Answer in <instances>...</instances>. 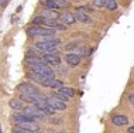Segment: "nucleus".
<instances>
[{
    "mask_svg": "<svg viewBox=\"0 0 134 133\" xmlns=\"http://www.w3.org/2000/svg\"><path fill=\"white\" fill-rule=\"evenodd\" d=\"M59 19H61V21L64 23V26H65V24H74L75 21H76V20H75V16H74V14H72V13H68V12H65V13L61 14Z\"/></svg>",
    "mask_w": 134,
    "mask_h": 133,
    "instance_id": "obj_11",
    "label": "nucleus"
},
{
    "mask_svg": "<svg viewBox=\"0 0 134 133\" xmlns=\"http://www.w3.org/2000/svg\"><path fill=\"white\" fill-rule=\"evenodd\" d=\"M26 61H27V64H30V65L32 67V65H37V64H44V60L42 58H40V57H27L26 58Z\"/></svg>",
    "mask_w": 134,
    "mask_h": 133,
    "instance_id": "obj_19",
    "label": "nucleus"
},
{
    "mask_svg": "<svg viewBox=\"0 0 134 133\" xmlns=\"http://www.w3.org/2000/svg\"><path fill=\"white\" fill-rule=\"evenodd\" d=\"M19 92H21L23 96H27V98H31V96H35V95H40L38 88L32 84H21L19 87Z\"/></svg>",
    "mask_w": 134,
    "mask_h": 133,
    "instance_id": "obj_4",
    "label": "nucleus"
},
{
    "mask_svg": "<svg viewBox=\"0 0 134 133\" xmlns=\"http://www.w3.org/2000/svg\"><path fill=\"white\" fill-rule=\"evenodd\" d=\"M9 106L12 108V109H14V110H23L24 109V105L21 103V100H19V99H10Z\"/></svg>",
    "mask_w": 134,
    "mask_h": 133,
    "instance_id": "obj_15",
    "label": "nucleus"
},
{
    "mask_svg": "<svg viewBox=\"0 0 134 133\" xmlns=\"http://www.w3.org/2000/svg\"><path fill=\"white\" fill-rule=\"evenodd\" d=\"M59 92L61 93H64L66 98H72V96H75V91L72 88H66V87H64L62 89H59Z\"/></svg>",
    "mask_w": 134,
    "mask_h": 133,
    "instance_id": "obj_20",
    "label": "nucleus"
},
{
    "mask_svg": "<svg viewBox=\"0 0 134 133\" xmlns=\"http://www.w3.org/2000/svg\"><path fill=\"white\" fill-rule=\"evenodd\" d=\"M78 45H79V41H71V42H68L66 45H65V50L66 51H71V50H76L78 48Z\"/></svg>",
    "mask_w": 134,
    "mask_h": 133,
    "instance_id": "obj_24",
    "label": "nucleus"
},
{
    "mask_svg": "<svg viewBox=\"0 0 134 133\" xmlns=\"http://www.w3.org/2000/svg\"><path fill=\"white\" fill-rule=\"evenodd\" d=\"M42 4H44L48 10H54V12H55L57 9H59V4H58L57 0H45V2H42Z\"/></svg>",
    "mask_w": 134,
    "mask_h": 133,
    "instance_id": "obj_18",
    "label": "nucleus"
},
{
    "mask_svg": "<svg viewBox=\"0 0 134 133\" xmlns=\"http://www.w3.org/2000/svg\"><path fill=\"white\" fill-rule=\"evenodd\" d=\"M65 61H66L71 67H76V65H79V62H81V57L75 55V54H66V55H65Z\"/></svg>",
    "mask_w": 134,
    "mask_h": 133,
    "instance_id": "obj_10",
    "label": "nucleus"
},
{
    "mask_svg": "<svg viewBox=\"0 0 134 133\" xmlns=\"http://www.w3.org/2000/svg\"><path fill=\"white\" fill-rule=\"evenodd\" d=\"M61 44V40L59 38H55V37H44V40L42 41H38L35 42V48L41 50V51H49V50L52 48H57L58 45Z\"/></svg>",
    "mask_w": 134,
    "mask_h": 133,
    "instance_id": "obj_1",
    "label": "nucleus"
},
{
    "mask_svg": "<svg viewBox=\"0 0 134 133\" xmlns=\"http://www.w3.org/2000/svg\"><path fill=\"white\" fill-rule=\"evenodd\" d=\"M49 88L62 89V88H64V82H62V81H58V79H52V81H51V87H49Z\"/></svg>",
    "mask_w": 134,
    "mask_h": 133,
    "instance_id": "obj_25",
    "label": "nucleus"
},
{
    "mask_svg": "<svg viewBox=\"0 0 134 133\" xmlns=\"http://www.w3.org/2000/svg\"><path fill=\"white\" fill-rule=\"evenodd\" d=\"M27 33L30 35H37V37H52V35H55V30H52V28L49 27H44V26H32L27 30Z\"/></svg>",
    "mask_w": 134,
    "mask_h": 133,
    "instance_id": "obj_2",
    "label": "nucleus"
},
{
    "mask_svg": "<svg viewBox=\"0 0 134 133\" xmlns=\"http://www.w3.org/2000/svg\"><path fill=\"white\" fill-rule=\"evenodd\" d=\"M32 24H35V26H44L45 24V19L42 16H35V17H32Z\"/></svg>",
    "mask_w": 134,
    "mask_h": 133,
    "instance_id": "obj_23",
    "label": "nucleus"
},
{
    "mask_svg": "<svg viewBox=\"0 0 134 133\" xmlns=\"http://www.w3.org/2000/svg\"><path fill=\"white\" fill-rule=\"evenodd\" d=\"M32 72H35V74H38V75H41L42 78H45V79H49V81H52L54 78H55V72L49 68L47 64H37V65H32Z\"/></svg>",
    "mask_w": 134,
    "mask_h": 133,
    "instance_id": "obj_3",
    "label": "nucleus"
},
{
    "mask_svg": "<svg viewBox=\"0 0 134 133\" xmlns=\"http://www.w3.org/2000/svg\"><path fill=\"white\" fill-rule=\"evenodd\" d=\"M28 78L32 81H35V82H38V84H41V85H44V87H51V81L49 79H45V78H42L41 75H38V74H35V72H30L28 74Z\"/></svg>",
    "mask_w": 134,
    "mask_h": 133,
    "instance_id": "obj_8",
    "label": "nucleus"
},
{
    "mask_svg": "<svg viewBox=\"0 0 134 133\" xmlns=\"http://www.w3.org/2000/svg\"><path fill=\"white\" fill-rule=\"evenodd\" d=\"M54 98L58 99V100H61V102H65V100H68V98L64 95V93H61V92H54Z\"/></svg>",
    "mask_w": 134,
    "mask_h": 133,
    "instance_id": "obj_26",
    "label": "nucleus"
},
{
    "mask_svg": "<svg viewBox=\"0 0 134 133\" xmlns=\"http://www.w3.org/2000/svg\"><path fill=\"white\" fill-rule=\"evenodd\" d=\"M75 20H79L82 23H90V17L89 14H85V13H81V12H75Z\"/></svg>",
    "mask_w": 134,
    "mask_h": 133,
    "instance_id": "obj_17",
    "label": "nucleus"
},
{
    "mask_svg": "<svg viewBox=\"0 0 134 133\" xmlns=\"http://www.w3.org/2000/svg\"><path fill=\"white\" fill-rule=\"evenodd\" d=\"M129 133H134V126H131V127H129Z\"/></svg>",
    "mask_w": 134,
    "mask_h": 133,
    "instance_id": "obj_32",
    "label": "nucleus"
},
{
    "mask_svg": "<svg viewBox=\"0 0 134 133\" xmlns=\"http://www.w3.org/2000/svg\"><path fill=\"white\" fill-rule=\"evenodd\" d=\"M47 103H48L54 110H65L66 109V103L55 99L54 96H47Z\"/></svg>",
    "mask_w": 134,
    "mask_h": 133,
    "instance_id": "obj_6",
    "label": "nucleus"
},
{
    "mask_svg": "<svg viewBox=\"0 0 134 133\" xmlns=\"http://www.w3.org/2000/svg\"><path fill=\"white\" fill-rule=\"evenodd\" d=\"M7 4H9V2H7V0H0V6H2V7H6Z\"/></svg>",
    "mask_w": 134,
    "mask_h": 133,
    "instance_id": "obj_30",
    "label": "nucleus"
},
{
    "mask_svg": "<svg viewBox=\"0 0 134 133\" xmlns=\"http://www.w3.org/2000/svg\"><path fill=\"white\" fill-rule=\"evenodd\" d=\"M13 133H30V132H26V130H23V129H17V130L13 132Z\"/></svg>",
    "mask_w": 134,
    "mask_h": 133,
    "instance_id": "obj_31",
    "label": "nucleus"
},
{
    "mask_svg": "<svg viewBox=\"0 0 134 133\" xmlns=\"http://www.w3.org/2000/svg\"><path fill=\"white\" fill-rule=\"evenodd\" d=\"M92 4L95 7H104V0H93Z\"/></svg>",
    "mask_w": 134,
    "mask_h": 133,
    "instance_id": "obj_27",
    "label": "nucleus"
},
{
    "mask_svg": "<svg viewBox=\"0 0 134 133\" xmlns=\"http://www.w3.org/2000/svg\"><path fill=\"white\" fill-rule=\"evenodd\" d=\"M61 14H58L57 12H54V10H48V9H44L42 10V17H44V19L47 20H57L58 17H59Z\"/></svg>",
    "mask_w": 134,
    "mask_h": 133,
    "instance_id": "obj_12",
    "label": "nucleus"
},
{
    "mask_svg": "<svg viewBox=\"0 0 134 133\" xmlns=\"http://www.w3.org/2000/svg\"><path fill=\"white\" fill-rule=\"evenodd\" d=\"M17 129H23L30 133H37L40 130V126L35 122H24V123H17Z\"/></svg>",
    "mask_w": 134,
    "mask_h": 133,
    "instance_id": "obj_7",
    "label": "nucleus"
},
{
    "mask_svg": "<svg viewBox=\"0 0 134 133\" xmlns=\"http://www.w3.org/2000/svg\"><path fill=\"white\" fill-rule=\"evenodd\" d=\"M111 123L114 126H123V125H127L129 123V118L126 115H114L111 118Z\"/></svg>",
    "mask_w": 134,
    "mask_h": 133,
    "instance_id": "obj_9",
    "label": "nucleus"
},
{
    "mask_svg": "<svg viewBox=\"0 0 134 133\" xmlns=\"http://www.w3.org/2000/svg\"><path fill=\"white\" fill-rule=\"evenodd\" d=\"M129 100H130V103H131V105H134V93H129Z\"/></svg>",
    "mask_w": 134,
    "mask_h": 133,
    "instance_id": "obj_29",
    "label": "nucleus"
},
{
    "mask_svg": "<svg viewBox=\"0 0 134 133\" xmlns=\"http://www.w3.org/2000/svg\"><path fill=\"white\" fill-rule=\"evenodd\" d=\"M59 7H69L71 6V2H66V0H57Z\"/></svg>",
    "mask_w": 134,
    "mask_h": 133,
    "instance_id": "obj_28",
    "label": "nucleus"
},
{
    "mask_svg": "<svg viewBox=\"0 0 134 133\" xmlns=\"http://www.w3.org/2000/svg\"><path fill=\"white\" fill-rule=\"evenodd\" d=\"M45 24L49 28H52V30H65L64 24H59V23H57V21H54V20H45Z\"/></svg>",
    "mask_w": 134,
    "mask_h": 133,
    "instance_id": "obj_16",
    "label": "nucleus"
},
{
    "mask_svg": "<svg viewBox=\"0 0 134 133\" xmlns=\"http://www.w3.org/2000/svg\"><path fill=\"white\" fill-rule=\"evenodd\" d=\"M13 119H14V122H16V125L17 123H24V122H34V119H31V118H28L23 113H14Z\"/></svg>",
    "mask_w": 134,
    "mask_h": 133,
    "instance_id": "obj_13",
    "label": "nucleus"
},
{
    "mask_svg": "<svg viewBox=\"0 0 134 133\" xmlns=\"http://www.w3.org/2000/svg\"><path fill=\"white\" fill-rule=\"evenodd\" d=\"M104 7H107L109 10H116L117 9V2H114V0H104Z\"/></svg>",
    "mask_w": 134,
    "mask_h": 133,
    "instance_id": "obj_22",
    "label": "nucleus"
},
{
    "mask_svg": "<svg viewBox=\"0 0 134 133\" xmlns=\"http://www.w3.org/2000/svg\"><path fill=\"white\" fill-rule=\"evenodd\" d=\"M44 61L52 64V65H59V64H61L59 55H45V54H44Z\"/></svg>",
    "mask_w": 134,
    "mask_h": 133,
    "instance_id": "obj_14",
    "label": "nucleus"
},
{
    "mask_svg": "<svg viewBox=\"0 0 134 133\" xmlns=\"http://www.w3.org/2000/svg\"><path fill=\"white\" fill-rule=\"evenodd\" d=\"M75 55H78V57H83V55H89L90 51H88V48H85V47H81V48H76L75 50Z\"/></svg>",
    "mask_w": 134,
    "mask_h": 133,
    "instance_id": "obj_21",
    "label": "nucleus"
},
{
    "mask_svg": "<svg viewBox=\"0 0 134 133\" xmlns=\"http://www.w3.org/2000/svg\"><path fill=\"white\" fill-rule=\"evenodd\" d=\"M21 113L26 115V116L31 118V119H35V118H44L45 113L42 112L41 109H38L37 106H24V109L21 110Z\"/></svg>",
    "mask_w": 134,
    "mask_h": 133,
    "instance_id": "obj_5",
    "label": "nucleus"
}]
</instances>
